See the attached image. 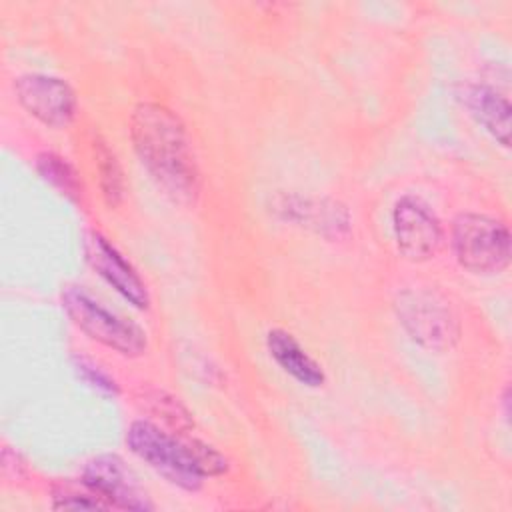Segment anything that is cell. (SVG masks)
I'll list each match as a JSON object with an SVG mask.
<instances>
[{
    "label": "cell",
    "mask_w": 512,
    "mask_h": 512,
    "mask_svg": "<svg viewBox=\"0 0 512 512\" xmlns=\"http://www.w3.org/2000/svg\"><path fill=\"white\" fill-rule=\"evenodd\" d=\"M276 210L288 222H298L324 236H344L350 230L346 206L334 200H310L302 196H282Z\"/></svg>",
    "instance_id": "obj_11"
},
{
    "label": "cell",
    "mask_w": 512,
    "mask_h": 512,
    "mask_svg": "<svg viewBox=\"0 0 512 512\" xmlns=\"http://www.w3.org/2000/svg\"><path fill=\"white\" fill-rule=\"evenodd\" d=\"M452 250L464 270L498 274L510 264V230L496 216L462 212L452 222Z\"/></svg>",
    "instance_id": "obj_5"
},
{
    "label": "cell",
    "mask_w": 512,
    "mask_h": 512,
    "mask_svg": "<svg viewBox=\"0 0 512 512\" xmlns=\"http://www.w3.org/2000/svg\"><path fill=\"white\" fill-rule=\"evenodd\" d=\"M36 170L38 174L52 184L60 194H64L66 198H70L72 202H76L82 196V182L78 172L74 170V166L60 154L56 152H40L36 156Z\"/></svg>",
    "instance_id": "obj_13"
},
{
    "label": "cell",
    "mask_w": 512,
    "mask_h": 512,
    "mask_svg": "<svg viewBox=\"0 0 512 512\" xmlns=\"http://www.w3.org/2000/svg\"><path fill=\"white\" fill-rule=\"evenodd\" d=\"M266 350L270 358L296 382L308 388H320L326 382L322 366L302 348V344L284 328L266 332Z\"/></svg>",
    "instance_id": "obj_12"
},
{
    "label": "cell",
    "mask_w": 512,
    "mask_h": 512,
    "mask_svg": "<svg viewBox=\"0 0 512 512\" xmlns=\"http://www.w3.org/2000/svg\"><path fill=\"white\" fill-rule=\"evenodd\" d=\"M130 138L136 156L164 196L174 204L194 206L202 176L178 114L158 102H138L130 114Z\"/></svg>",
    "instance_id": "obj_1"
},
{
    "label": "cell",
    "mask_w": 512,
    "mask_h": 512,
    "mask_svg": "<svg viewBox=\"0 0 512 512\" xmlns=\"http://www.w3.org/2000/svg\"><path fill=\"white\" fill-rule=\"evenodd\" d=\"M398 322L412 342L432 352H446L460 340V322L450 302L432 288H406L394 302Z\"/></svg>",
    "instance_id": "obj_4"
},
{
    "label": "cell",
    "mask_w": 512,
    "mask_h": 512,
    "mask_svg": "<svg viewBox=\"0 0 512 512\" xmlns=\"http://www.w3.org/2000/svg\"><path fill=\"white\" fill-rule=\"evenodd\" d=\"M14 94L20 106L52 128L68 126L78 110V98L74 88L52 74L28 72L14 80Z\"/></svg>",
    "instance_id": "obj_8"
},
{
    "label": "cell",
    "mask_w": 512,
    "mask_h": 512,
    "mask_svg": "<svg viewBox=\"0 0 512 512\" xmlns=\"http://www.w3.org/2000/svg\"><path fill=\"white\" fill-rule=\"evenodd\" d=\"M74 368L78 372V376L90 384L94 390H98L104 396H118L120 394V386L114 380V376H110L98 362H94L92 358L86 356H72Z\"/></svg>",
    "instance_id": "obj_17"
},
{
    "label": "cell",
    "mask_w": 512,
    "mask_h": 512,
    "mask_svg": "<svg viewBox=\"0 0 512 512\" xmlns=\"http://www.w3.org/2000/svg\"><path fill=\"white\" fill-rule=\"evenodd\" d=\"M392 230L398 252L410 262L434 258L444 240V228L430 204L416 194H402L392 208Z\"/></svg>",
    "instance_id": "obj_6"
},
{
    "label": "cell",
    "mask_w": 512,
    "mask_h": 512,
    "mask_svg": "<svg viewBox=\"0 0 512 512\" xmlns=\"http://www.w3.org/2000/svg\"><path fill=\"white\" fill-rule=\"evenodd\" d=\"M84 256L92 270L134 308L146 310L150 306V294L144 280L104 234L98 230H86Z\"/></svg>",
    "instance_id": "obj_9"
},
{
    "label": "cell",
    "mask_w": 512,
    "mask_h": 512,
    "mask_svg": "<svg viewBox=\"0 0 512 512\" xmlns=\"http://www.w3.org/2000/svg\"><path fill=\"white\" fill-rule=\"evenodd\" d=\"M82 488L62 484L54 488L52 508L54 510H110L104 500H100L82 480Z\"/></svg>",
    "instance_id": "obj_16"
},
{
    "label": "cell",
    "mask_w": 512,
    "mask_h": 512,
    "mask_svg": "<svg viewBox=\"0 0 512 512\" xmlns=\"http://www.w3.org/2000/svg\"><path fill=\"white\" fill-rule=\"evenodd\" d=\"M142 402L148 408V412L158 416L174 432L184 434V432H190L194 428V418L188 412V408L176 396L168 394L166 390L150 388V390L144 392Z\"/></svg>",
    "instance_id": "obj_15"
},
{
    "label": "cell",
    "mask_w": 512,
    "mask_h": 512,
    "mask_svg": "<svg viewBox=\"0 0 512 512\" xmlns=\"http://www.w3.org/2000/svg\"><path fill=\"white\" fill-rule=\"evenodd\" d=\"M132 454L144 460L156 474L186 492L202 488L204 474L196 460L190 440L164 432L148 420H134L126 432Z\"/></svg>",
    "instance_id": "obj_2"
},
{
    "label": "cell",
    "mask_w": 512,
    "mask_h": 512,
    "mask_svg": "<svg viewBox=\"0 0 512 512\" xmlns=\"http://www.w3.org/2000/svg\"><path fill=\"white\" fill-rule=\"evenodd\" d=\"M82 482L112 510H152L146 490L118 454H98L82 470Z\"/></svg>",
    "instance_id": "obj_7"
},
{
    "label": "cell",
    "mask_w": 512,
    "mask_h": 512,
    "mask_svg": "<svg viewBox=\"0 0 512 512\" xmlns=\"http://www.w3.org/2000/svg\"><path fill=\"white\" fill-rule=\"evenodd\" d=\"M456 98L468 114L504 148L510 146V100L496 88L480 82H464L456 88Z\"/></svg>",
    "instance_id": "obj_10"
},
{
    "label": "cell",
    "mask_w": 512,
    "mask_h": 512,
    "mask_svg": "<svg viewBox=\"0 0 512 512\" xmlns=\"http://www.w3.org/2000/svg\"><path fill=\"white\" fill-rule=\"evenodd\" d=\"M94 158H96L98 180H100V190H102L104 202L110 208H116L122 202L124 190H126L120 162H118L114 150H110V146L100 138L94 142Z\"/></svg>",
    "instance_id": "obj_14"
},
{
    "label": "cell",
    "mask_w": 512,
    "mask_h": 512,
    "mask_svg": "<svg viewBox=\"0 0 512 512\" xmlns=\"http://www.w3.org/2000/svg\"><path fill=\"white\" fill-rule=\"evenodd\" d=\"M502 404H504V416H506V420H508V418H510V388H508V386L504 388Z\"/></svg>",
    "instance_id": "obj_19"
},
{
    "label": "cell",
    "mask_w": 512,
    "mask_h": 512,
    "mask_svg": "<svg viewBox=\"0 0 512 512\" xmlns=\"http://www.w3.org/2000/svg\"><path fill=\"white\" fill-rule=\"evenodd\" d=\"M190 444H192V450L196 454V460H198L204 476H220V474L228 472L226 456L222 452H218L214 446H210L202 440H196V438H190Z\"/></svg>",
    "instance_id": "obj_18"
},
{
    "label": "cell",
    "mask_w": 512,
    "mask_h": 512,
    "mask_svg": "<svg viewBox=\"0 0 512 512\" xmlns=\"http://www.w3.org/2000/svg\"><path fill=\"white\" fill-rule=\"evenodd\" d=\"M62 308L88 338L120 356L138 358L148 348L146 332L136 322L112 312L82 286H66L62 290Z\"/></svg>",
    "instance_id": "obj_3"
}]
</instances>
